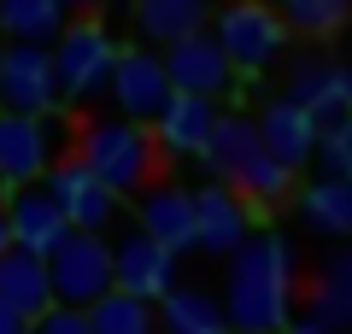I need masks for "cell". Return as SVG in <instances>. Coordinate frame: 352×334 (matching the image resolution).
Listing matches in <instances>:
<instances>
[{
    "label": "cell",
    "instance_id": "27",
    "mask_svg": "<svg viewBox=\"0 0 352 334\" xmlns=\"http://www.w3.org/2000/svg\"><path fill=\"white\" fill-rule=\"evenodd\" d=\"M317 176H340V182H352V118H335V124L317 129Z\"/></svg>",
    "mask_w": 352,
    "mask_h": 334
},
{
    "label": "cell",
    "instance_id": "14",
    "mask_svg": "<svg viewBox=\"0 0 352 334\" xmlns=\"http://www.w3.org/2000/svg\"><path fill=\"white\" fill-rule=\"evenodd\" d=\"M147 241H159L170 258L194 247V194L182 182H153L135 194V217H129Z\"/></svg>",
    "mask_w": 352,
    "mask_h": 334
},
{
    "label": "cell",
    "instance_id": "32",
    "mask_svg": "<svg viewBox=\"0 0 352 334\" xmlns=\"http://www.w3.org/2000/svg\"><path fill=\"white\" fill-rule=\"evenodd\" d=\"M6 247H12V235H6V211H0V252H6Z\"/></svg>",
    "mask_w": 352,
    "mask_h": 334
},
{
    "label": "cell",
    "instance_id": "19",
    "mask_svg": "<svg viewBox=\"0 0 352 334\" xmlns=\"http://www.w3.org/2000/svg\"><path fill=\"white\" fill-rule=\"evenodd\" d=\"M212 100H194V94H170V106L159 111V124H153V141H159L164 159H200L206 141H212V124H217Z\"/></svg>",
    "mask_w": 352,
    "mask_h": 334
},
{
    "label": "cell",
    "instance_id": "18",
    "mask_svg": "<svg viewBox=\"0 0 352 334\" xmlns=\"http://www.w3.org/2000/svg\"><path fill=\"white\" fill-rule=\"evenodd\" d=\"M247 235H252V229H247V205H241L235 188H223V182L194 188V247L229 258Z\"/></svg>",
    "mask_w": 352,
    "mask_h": 334
},
{
    "label": "cell",
    "instance_id": "6",
    "mask_svg": "<svg viewBox=\"0 0 352 334\" xmlns=\"http://www.w3.org/2000/svg\"><path fill=\"white\" fill-rule=\"evenodd\" d=\"M47 293L65 311H88L94 299L112 293V258H106V235H76L65 229V241L47 252Z\"/></svg>",
    "mask_w": 352,
    "mask_h": 334
},
{
    "label": "cell",
    "instance_id": "12",
    "mask_svg": "<svg viewBox=\"0 0 352 334\" xmlns=\"http://www.w3.org/2000/svg\"><path fill=\"white\" fill-rule=\"evenodd\" d=\"M59 88H53V59L47 47H0V111L12 118H53Z\"/></svg>",
    "mask_w": 352,
    "mask_h": 334
},
{
    "label": "cell",
    "instance_id": "3",
    "mask_svg": "<svg viewBox=\"0 0 352 334\" xmlns=\"http://www.w3.org/2000/svg\"><path fill=\"white\" fill-rule=\"evenodd\" d=\"M206 170L217 176L223 188H235L247 205H258V211H270L276 199H288L294 194V176L282 170L270 153L258 147V129H252V111H241V106H229V111H217V124H212V141H206Z\"/></svg>",
    "mask_w": 352,
    "mask_h": 334
},
{
    "label": "cell",
    "instance_id": "23",
    "mask_svg": "<svg viewBox=\"0 0 352 334\" xmlns=\"http://www.w3.org/2000/svg\"><path fill=\"white\" fill-rule=\"evenodd\" d=\"M135 24L153 47H170L212 24V0H135Z\"/></svg>",
    "mask_w": 352,
    "mask_h": 334
},
{
    "label": "cell",
    "instance_id": "1",
    "mask_svg": "<svg viewBox=\"0 0 352 334\" xmlns=\"http://www.w3.org/2000/svg\"><path fill=\"white\" fill-rule=\"evenodd\" d=\"M294 287H300V252L276 229H252L229 252L223 276V322L229 334H282L294 322Z\"/></svg>",
    "mask_w": 352,
    "mask_h": 334
},
{
    "label": "cell",
    "instance_id": "11",
    "mask_svg": "<svg viewBox=\"0 0 352 334\" xmlns=\"http://www.w3.org/2000/svg\"><path fill=\"white\" fill-rule=\"evenodd\" d=\"M106 258H112V287H118V293H129V299L159 305V299L176 287V258L159 247V241H147L135 223H118V229H112Z\"/></svg>",
    "mask_w": 352,
    "mask_h": 334
},
{
    "label": "cell",
    "instance_id": "16",
    "mask_svg": "<svg viewBox=\"0 0 352 334\" xmlns=\"http://www.w3.org/2000/svg\"><path fill=\"white\" fill-rule=\"evenodd\" d=\"M53 159L59 153H53V124L47 118H12V111H0V188L41 182Z\"/></svg>",
    "mask_w": 352,
    "mask_h": 334
},
{
    "label": "cell",
    "instance_id": "5",
    "mask_svg": "<svg viewBox=\"0 0 352 334\" xmlns=\"http://www.w3.org/2000/svg\"><path fill=\"white\" fill-rule=\"evenodd\" d=\"M206 36L223 47V59H229L235 76L241 71L258 76L288 53V24L276 18L270 0H223V6H212V30Z\"/></svg>",
    "mask_w": 352,
    "mask_h": 334
},
{
    "label": "cell",
    "instance_id": "30",
    "mask_svg": "<svg viewBox=\"0 0 352 334\" xmlns=\"http://www.w3.org/2000/svg\"><path fill=\"white\" fill-rule=\"evenodd\" d=\"M0 334H30V322H18V317H12V311L0 305Z\"/></svg>",
    "mask_w": 352,
    "mask_h": 334
},
{
    "label": "cell",
    "instance_id": "33",
    "mask_svg": "<svg viewBox=\"0 0 352 334\" xmlns=\"http://www.w3.org/2000/svg\"><path fill=\"white\" fill-rule=\"evenodd\" d=\"M0 194H6V188H0Z\"/></svg>",
    "mask_w": 352,
    "mask_h": 334
},
{
    "label": "cell",
    "instance_id": "21",
    "mask_svg": "<svg viewBox=\"0 0 352 334\" xmlns=\"http://www.w3.org/2000/svg\"><path fill=\"white\" fill-rule=\"evenodd\" d=\"M153 317H159V334H229L217 293H212V287H194V282L188 287L176 282L170 293L153 305Z\"/></svg>",
    "mask_w": 352,
    "mask_h": 334
},
{
    "label": "cell",
    "instance_id": "10",
    "mask_svg": "<svg viewBox=\"0 0 352 334\" xmlns=\"http://www.w3.org/2000/svg\"><path fill=\"white\" fill-rule=\"evenodd\" d=\"M106 100H112L118 118H129V124L153 129L159 124V111L170 106V76H164V59L159 47H118L112 59V76H106Z\"/></svg>",
    "mask_w": 352,
    "mask_h": 334
},
{
    "label": "cell",
    "instance_id": "29",
    "mask_svg": "<svg viewBox=\"0 0 352 334\" xmlns=\"http://www.w3.org/2000/svg\"><path fill=\"white\" fill-rule=\"evenodd\" d=\"M94 6H100V0H59L65 18H94Z\"/></svg>",
    "mask_w": 352,
    "mask_h": 334
},
{
    "label": "cell",
    "instance_id": "17",
    "mask_svg": "<svg viewBox=\"0 0 352 334\" xmlns=\"http://www.w3.org/2000/svg\"><path fill=\"white\" fill-rule=\"evenodd\" d=\"M252 129H258V147L270 153V159H276L288 176H300L305 164H311V147H317V124L305 118L300 106H294V100L270 94V100H264V111L252 118Z\"/></svg>",
    "mask_w": 352,
    "mask_h": 334
},
{
    "label": "cell",
    "instance_id": "26",
    "mask_svg": "<svg viewBox=\"0 0 352 334\" xmlns=\"http://www.w3.org/2000/svg\"><path fill=\"white\" fill-rule=\"evenodd\" d=\"M276 18L288 24V36H340L352 24V0H276Z\"/></svg>",
    "mask_w": 352,
    "mask_h": 334
},
{
    "label": "cell",
    "instance_id": "22",
    "mask_svg": "<svg viewBox=\"0 0 352 334\" xmlns=\"http://www.w3.org/2000/svg\"><path fill=\"white\" fill-rule=\"evenodd\" d=\"M300 217H305V229H317L329 241H352V182L311 176L300 188Z\"/></svg>",
    "mask_w": 352,
    "mask_h": 334
},
{
    "label": "cell",
    "instance_id": "15",
    "mask_svg": "<svg viewBox=\"0 0 352 334\" xmlns=\"http://www.w3.org/2000/svg\"><path fill=\"white\" fill-rule=\"evenodd\" d=\"M0 211H6V235H12L18 252L47 258V252L65 241V217H59V205H53V194L41 182L6 188V194H0Z\"/></svg>",
    "mask_w": 352,
    "mask_h": 334
},
{
    "label": "cell",
    "instance_id": "24",
    "mask_svg": "<svg viewBox=\"0 0 352 334\" xmlns=\"http://www.w3.org/2000/svg\"><path fill=\"white\" fill-rule=\"evenodd\" d=\"M71 18L59 12V0H0V36H12L18 47H53Z\"/></svg>",
    "mask_w": 352,
    "mask_h": 334
},
{
    "label": "cell",
    "instance_id": "9",
    "mask_svg": "<svg viewBox=\"0 0 352 334\" xmlns=\"http://www.w3.org/2000/svg\"><path fill=\"white\" fill-rule=\"evenodd\" d=\"M282 100L311 118L317 129L352 118V59H329V53H294L282 71Z\"/></svg>",
    "mask_w": 352,
    "mask_h": 334
},
{
    "label": "cell",
    "instance_id": "20",
    "mask_svg": "<svg viewBox=\"0 0 352 334\" xmlns=\"http://www.w3.org/2000/svg\"><path fill=\"white\" fill-rule=\"evenodd\" d=\"M0 305L12 311L18 322L47 317L53 293H47V264H41L36 252H18V247L0 252Z\"/></svg>",
    "mask_w": 352,
    "mask_h": 334
},
{
    "label": "cell",
    "instance_id": "28",
    "mask_svg": "<svg viewBox=\"0 0 352 334\" xmlns=\"http://www.w3.org/2000/svg\"><path fill=\"white\" fill-rule=\"evenodd\" d=\"M30 334H88V317L82 311H65V305H47V317L30 322Z\"/></svg>",
    "mask_w": 352,
    "mask_h": 334
},
{
    "label": "cell",
    "instance_id": "2",
    "mask_svg": "<svg viewBox=\"0 0 352 334\" xmlns=\"http://www.w3.org/2000/svg\"><path fill=\"white\" fill-rule=\"evenodd\" d=\"M71 153L94 170V182H100L118 205L135 199L141 188L164 182V153H159V141H153V129L129 124V118H118V111H94V118L76 129Z\"/></svg>",
    "mask_w": 352,
    "mask_h": 334
},
{
    "label": "cell",
    "instance_id": "25",
    "mask_svg": "<svg viewBox=\"0 0 352 334\" xmlns=\"http://www.w3.org/2000/svg\"><path fill=\"white\" fill-rule=\"evenodd\" d=\"M88 317V334H159V317H153L147 299H129V293H106L82 311Z\"/></svg>",
    "mask_w": 352,
    "mask_h": 334
},
{
    "label": "cell",
    "instance_id": "4",
    "mask_svg": "<svg viewBox=\"0 0 352 334\" xmlns=\"http://www.w3.org/2000/svg\"><path fill=\"white\" fill-rule=\"evenodd\" d=\"M53 59V88H59V106H100L106 100V76H112L118 41L100 18H71L59 30V41L47 47Z\"/></svg>",
    "mask_w": 352,
    "mask_h": 334
},
{
    "label": "cell",
    "instance_id": "13",
    "mask_svg": "<svg viewBox=\"0 0 352 334\" xmlns=\"http://www.w3.org/2000/svg\"><path fill=\"white\" fill-rule=\"evenodd\" d=\"M159 59H164V76H170V94H194V100H212V106L235 94V71H229L223 47H217L206 30L170 41Z\"/></svg>",
    "mask_w": 352,
    "mask_h": 334
},
{
    "label": "cell",
    "instance_id": "7",
    "mask_svg": "<svg viewBox=\"0 0 352 334\" xmlns=\"http://www.w3.org/2000/svg\"><path fill=\"white\" fill-rule=\"evenodd\" d=\"M41 188L53 194L65 229H76V235H112L118 223H124V205L94 182V170H88L76 153H59V159L47 164V176H41Z\"/></svg>",
    "mask_w": 352,
    "mask_h": 334
},
{
    "label": "cell",
    "instance_id": "31",
    "mask_svg": "<svg viewBox=\"0 0 352 334\" xmlns=\"http://www.w3.org/2000/svg\"><path fill=\"white\" fill-rule=\"evenodd\" d=\"M282 334H329V329H317V322H305V317H294V322H288V329H282Z\"/></svg>",
    "mask_w": 352,
    "mask_h": 334
},
{
    "label": "cell",
    "instance_id": "8",
    "mask_svg": "<svg viewBox=\"0 0 352 334\" xmlns=\"http://www.w3.org/2000/svg\"><path fill=\"white\" fill-rule=\"evenodd\" d=\"M294 317L329 334H352V241H329L305 282L294 287Z\"/></svg>",
    "mask_w": 352,
    "mask_h": 334
}]
</instances>
